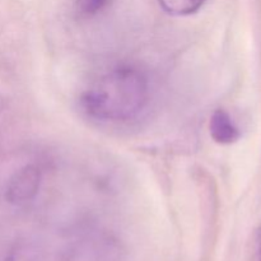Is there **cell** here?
Instances as JSON below:
<instances>
[{"mask_svg": "<svg viewBox=\"0 0 261 261\" xmlns=\"http://www.w3.org/2000/svg\"><path fill=\"white\" fill-rule=\"evenodd\" d=\"M257 259L261 261V229L259 232V237H257Z\"/></svg>", "mask_w": 261, "mask_h": 261, "instance_id": "8992f818", "label": "cell"}, {"mask_svg": "<svg viewBox=\"0 0 261 261\" xmlns=\"http://www.w3.org/2000/svg\"><path fill=\"white\" fill-rule=\"evenodd\" d=\"M3 106H4V102H3V98L0 97V110L3 109Z\"/></svg>", "mask_w": 261, "mask_h": 261, "instance_id": "52a82bcc", "label": "cell"}, {"mask_svg": "<svg viewBox=\"0 0 261 261\" xmlns=\"http://www.w3.org/2000/svg\"><path fill=\"white\" fill-rule=\"evenodd\" d=\"M112 0H76L79 12L84 15H96L106 9Z\"/></svg>", "mask_w": 261, "mask_h": 261, "instance_id": "5b68a950", "label": "cell"}, {"mask_svg": "<svg viewBox=\"0 0 261 261\" xmlns=\"http://www.w3.org/2000/svg\"><path fill=\"white\" fill-rule=\"evenodd\" d=\"M206 0H158L163 10L172 15H190L198 12Z\"/></svg>", "mask_w": 261, "mask_h": 261, "instance_id": "277c9868", "label": "cell"}, {"mask_svg": "<svg viewBox=\"0 0 261 261\" xmlns=\"http://www.w3.org/2000/svg\"><path fill=\"white\" fill-rule=\"evenodd\" d=\"M41 171L36 165H27L13 175L8 184L7 199L13 204L31 201L40 190Z\"/></svg>", "mask_w": 261, "mask_h": 261, "instance_id": "7a4b0ae2", "label": "cell"}, {"mask_svg": "<svg viewBox=\"0 0 261 261\" xmlns=\"http://www.w3.org/2000/svg\"><path fill=\"white\" fill-rule=\"evenodd\" d=\"M150 98L149 79L134 65H117L99 75L82 94V107L99 121L122 122L137 117Z\"/></svg>", "mask_w": 261, "mask_h": 261, "instance_id": "6da1fadb", "label": "cell"}, {"mask_svg": "<svg viewBox=\"0 0 261 261\" xmlns=\"http://www.w3.org/2000/svg\"><path fill=\"white\" fill-rule=\"evenodd\" d=\"M211 135L219 144H231L240 138V130L228 114L223 110H217L211 117Z\"/></svg>", "mask_w": 261, "mask_h": 261, "instance_id": "3957f363", "label": "cell"}]
</instances>
